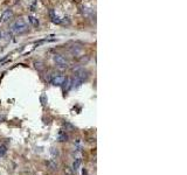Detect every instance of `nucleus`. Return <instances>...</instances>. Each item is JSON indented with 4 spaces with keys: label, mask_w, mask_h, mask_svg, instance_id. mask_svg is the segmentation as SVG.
Here are the masks:
<instances>
[{
    "label": "nucleus",
    "mask_w": 187,
    "mask_h": 175,
    "mask_svg": "<svg viewBox=\"0 0 187 175\" xmlns=\"http://www.w3.org/2000/svg\"><path fill=\"white\" fill-rule=\"evenodd\" d=\"M6 152H7V147H6L5 145H1V146H0V158L4 157V155L6 154Z\"/></svg>",
    "instance_id": "nucleus-10"
},
{
    "label": "nucleus",
    "mask_w": 187,
    "mask_h": 175,
    "mask_svg": "<svg viewBox=\"0 0 187 175\" xmlns=\"http://www.w3.org/2000/svg\"><path fill=\"white\" fill-rule=\"evenodd\" d=\"M80 166H81V159L77 158V159H75V161L73 163V169H74V171H77V169L80 168Z\"/></svg>",
    "instance_id": "nucleus-8"
},
{
    "label": "nucleus",
    "mask_w": 187,
    "mask_h": 175,
    "mask_svg": "<svg viewBox=\"0 0 187 175\" xmlns=\"http://www.w3.org/2000/svg\"><path fill=\"white\" fill-rule=\"evenodd\" d=\"M50 15H52V18H53V22H55V24H61V20L56 16V15H54V12L52 11L50 12Z\"/></svg>",
    "instance_id": "nucleus-11"
},
{
    "label": "nucleus",
    "mask_w": 187,
    "mask_h": 175,
    "mask_svg": "<svg viewBox=\"0 0 187 175\" xmlns=\"http://www.w3.org/2000/svg\"><path fill=\"white\" fill-rule=\"evenodd\" d=\"M11 30L15 33V34H24L28 30V25L26 24V21L24 19H19L15 22L12 24L11 26Z\"/></svg>",
    "instance_id": "nucleus-1"
},
{
    "label": "nucleus",
    "mask_w": 187,
    "mask_h": 175,
    "mask_svg": "<svg viewBox=\"0 0 187 175\" xmlns=\"http://www.w3.org/2000/svg\"><path fill=\"white\" fill-rule=\"evenodd\" d=\"M59 141H61V143H63V141H67L68 140V135L66 133H63V132H61L60 134H59Z\"/></svg>",
    "instance_id": "nucleus-9"
},
{
    "label": "nucleus",
    "mask_w": 187,
    "mask_h": 175,
    "mask_svg": "<svg viewBox=\"0 0 187 175\" xmlns=\"http://www.w3.org/2000/svg\"><path fill=\"white\" fill-rule=\"evenodd\" d=\"M54 61L56 62V64H59L60 67H63V68H67L69 66V63H68V61L66 60V57L65 56H62V55H55L54 56Z\"/></svg>",
    "instance_id": "nucleus-3"
},
{
    "label": "nucleus",
    "mask_w": 187,
    "mask_h": 175,
    "mask_svg": "<svg viewBox=\"0 0 187 175\" xmlns=\"http://www.w3.org/2000/svg\"><path fill=\"white\" fill-rule=\"evenodd\" d=\"M83 175H87V171H83Z\"/></svg>",
    "instance_id": "nucleus-15"
},
{
    "label": "nucleus",
    "mask_w": 187,
    "mask_h": 175,
    "mask_svg": "<svg viewBox=\"0 0 187 175\" xmlns=\"http://www.w3.org/2000/svg\"><path fill=\"white\" fill-rule=\"evenodd\" d=\"M0 38H1V32H0Z\"/></svg>",
    "instance_id": "nucleus-16"
},
{
    "label": "nucleus",
    "mask_w": 187,
    "mask_h": 175,
    "mask_svg": "<svg viewBox=\"0 0 187 175\" xmlns=\"http://www.w3.org/2000/svg\"><path fill=\"white\" fill-rule=\"evenodd\" d=\"M70 53L73 55H79L82 52V48L81 47H79V46H73V47H70Z\"/></svg>",
    "instance_id": "nucleus-6"
},
{
    "label": "nucleus",
    "mask_w": 187,
    "mask_h": 175,
    "mask_svg": "<svg viewBox=\"0 0 187 175\" xmlns=\"http://www.w3.org/2000/svg\"><path fill=\"white\" fill-rule=\"evenodd\" d=\"M48 166L50 167V169H56V167H57V165L54 162H48Z\"/></svg>",
    "instance_id": "nucleus-12"
},
{
    "label": "nucleus",
    "mask_w": 187,
    "mask_h": 175,
    "mask_svg": "<svg viewBox=\"0 0 187 175\" xmlns=\"http://www.w3.org/2000/svg\"><path fill=\"white\" fill-rule=\"evenodd\" d=\"M35 67H36V69H41V68H42V66H41L40 62H39V63L36 62V63H35Z\"/></svg>",
    "instance_id": "nucleus-14"
},
{
    "label": "nucleus",
    "mask_w": 187,
    "mask_h": 175,
    "mask_svg": "<svg viewBox=\"0 0 187 175\" xmlns=\"http://www.w3.org/2000/svg\"><path fill=\"white\" fill-rule=\"evenodd\" d=\"M50 152H52V154H53L54 157H55V155H57V154H59V152H57V151H56V152H55V148H52V151H50Z\"/></svg>",
    "instance_id": "nucleus-13"
},
{
    "label": "nucleus",
    "mask_w": 187,
    "mask_h": 175,
    "mask_svg": "<svg viewBox=\"0 0 187 175\" xmlns=\"http://www.w3.org/2000/svg\"><path fill=\"white\" fill-rule=\"evenodd\" d=\"M76 77H77V78H80L81 81L83 82L84 80H87V78H88V71H87V70H84V69H81L80 71H77V72H76Z\"/></svg>",
    "instance_id": "nucleus-5"
},
{
    "label": "nucleus",
    "mask_w": 187,
    "mask_h": 175,
    "mask_svg": "<svg viewBox=\"0 0 187 175\" xmlns=\"http://www.w3.org/2000/svg\"><path fill=\"white\" fill-rule=\"evenodd\" d=\"M28 21H29L34 27H38V26H39V20H38L35 16H29V18H28Z\"/></svg>",
    "instance_id": "nucleus-7"
},
{
    "label": "nucleus",
    "mask_w": 187,
    "mask_h": 175,
    "mask_svg": "<svg viewBox=\"0 0 187 175\" xmlns=\"http://www.w3.org/2000/svg\"><path fill=\"white\" fill-rule=\"evenodd\" d=\"M0 120H1V119H0Z\"/></svg>",
    "instance_id": "nucleus-17"
},
{
    "label": "nucleus",
    "mask_w": 187,
    "mask_h": 175,
    "mask_svg": "<svg viewBox=\"0 0 187 175\" xmlns=\"http://www.w3.org/2000/svg\"><path fill=\"white\" fill-rule=\"evenodd\" d=\"M52 84L55 85V86H61L62 84H65V82H66V77L63 76V75H61V74H56V75H54L53 77H52Z\"/></svg>",
    "instance_id": "nucleus-2"
},
{
    "label": "nucleus",
    "mask_w": 187,
    "mask_h": 175,
    "mask_svg": "<svg viewBox=\"0 0 187 175\" xmlns=\"http://www.w3.org/2000/svg\"><path fill=\"white\" fill-rule=\"evenodd\" d=\"M13 18V12H12V10H6L2 15H1V21L2 22H8L11 19Z\"/></svg>",
    "instance_id": "nucleus-4"
}]
</instances>
